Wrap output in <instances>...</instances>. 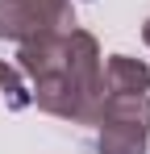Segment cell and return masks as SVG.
I'll return each mask as SVG.
<instances>
[{"instance_id": "cell-1", "label": "cell", "mask_w": 150, "mask_h": 154, "mask_svg": "<svg viewBox=\"0 0 150 154\" xmlns=\"http://www.w3.org/2000/svg\"><path fill=\"white\" fill-rule=\"evenodd\" d=\"M17 71L29 75V104H38L50 117H63L75 125H92L104 100V67H100V42L88 29H63L21 42Z\"/></svg>"}, {"instance_id": "cell-2", "label": "cell", "mask_w": 150, "mask_h": 154, "mask_svg": "<svg viewBox=\"0 0 150 154\" xmlns=\"http://www.w3.org/2000/svg\"><path fill=\"white\" fill-rule=\"evenodd\" d=\"M96 154H146L150 146V96H104L96 108Z\"/></svg>"}, {"instance_id": "cell-3", "label": "cell", "mask_w": 150, "mask_h": 154, "mask_svg": "<svg viewBox=\"0 0 150 154\" xmlns=\"http://www.w3.org/2000/svg\"><path fill=\"white\" fill-rule=\"evenodd\" d=\"M63 29H75L71 0H0V38L8 42H33Z\"/></svg>"}, {"instance_id": "cell-4", "label": "cell", "mask_w": 150, "mask_h": 154, "mask_svg": "<svg viewBox=\"0 0 150 154\" xmlns=\"http://www.w3.org/2000/svg\"><path fill=\"white\" fill-rule=\"evenodd\" d=\"M104 96H133V92H150V67L129 58V54H113L104 63Z\"/></svg>"}, {"instance_id": "cell-5", "label": "cell", "mask_w": 150, "mask_h": 154, "mask_svg": "<svg viewBox=\"0 0 150 154\" xmlns=\"http://www.w3.org/2000/svg\"><path fill=\"white\" fill-rule=\"evenodd\" d=\"M0 96L8 100V108H29V88H25V79H21V71L17 67H8L4 58H0Z\"/></svg>"}, {"instance_id": "cell-6", "label": "cell", "mask_w": 150, "mask_h": 154, "mask_svg": "<svg viewBox=\"0 0 150 154\" xmlns=\"http://www.w3.org/2000/svg\"><path fill=\"white\" fill-rule=\"evenodd\" d=\"M142 42L150 46V17H146V25H142Z\"/></svg>"}]
</instances>
